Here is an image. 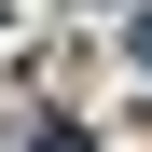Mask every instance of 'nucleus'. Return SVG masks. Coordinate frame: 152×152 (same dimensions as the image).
Masks as SVG:
<instances>
[{
    "mask_svg": "<svg viewBox=\"0 0 152 152\" xmlns=\"http://www.w3.org/2000/svg\"><path fill=\"white\" fill-rule=\"evenodd\" d=\"M124 42H138V69H152V0H124Z\"/></svg>",
    "mask_w": 152,
    "mask_h": 152,
    "instance_id": "1",
    "label": "nucleus"
}]
</instances>
